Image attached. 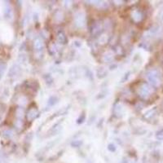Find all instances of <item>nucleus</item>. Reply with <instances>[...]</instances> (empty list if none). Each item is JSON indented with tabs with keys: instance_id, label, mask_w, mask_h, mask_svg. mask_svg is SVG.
<instances>
[{
	"instance_id": "obj_1",
	"label": "nucleus",
	"mask_w": 163,
	"mask_h": 163,
	"mask_svg": "<svg viewBox=\"0 0 163 163\" xmlns=\"http://www.w3.org/2000/svg\"><path fill=\"white\" fill-rule=\"evenodd\" d=\"M0 163H4V161H3V159L1 157H0Z\"/></svg>"
}]
</instances>
